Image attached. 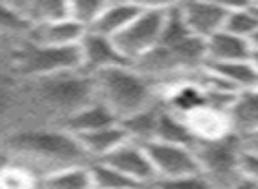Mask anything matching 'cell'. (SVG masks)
Instances as JSON below:
<instances>
[{
	"instance_id": "6da1fadb",
	"label": "cell",
	"mask_w": 258,
	"mask_h": 189,
	"mask_svg": "<svg viewBox=\"0 0 258 189\" xmlns=\"http://www.w3.org/2000/svg\"><path fill=\"white\" fill-rule=\"evenodd\" d=\"M4 157L27 164L41 177L62 168L89 164L78 138L55 124L22 122L0 135Z\"/></svg>"
},
{
	"instance_id": "7a4b0ae2",
	"label": "cell",
	"mask_w": 258,
	"mask_h": 189,
	"mask_svg": "<svg viewBox=\"0 0 258 189\" xmlns=\"http://www.w3.org/2000/svg\"><path fill=\"white\" fill-rule=\"evenodd\" d=\"M22 122L60 125L66 118L97 99L96 80L85 71L62 73L46 78L22 82Z\"/></svg>"
},
{
	"instance_id": "3957f363",
	"label": "cell",
	"mask_w": 258,
	"mask_h": 189,
	"mask_svg": "<svg viewBox=\"0 0 258 189\" xmlns=\"http://www.w3.org/2000/svg\"><path fill=\"white\" fill-rule=\"evenodd\" d=\"M97 99L117 117H131L159 103L158 83L138 71L135 66H120L94 75Z\"/></svg>"
},
{
	"instance_id": "277c9868",
	"label": "cell",
	"mask_w": 258,
	"mask_h": 189,
	"mask_svg": "<svg viewBox=\"0 0 258 189\" xmlns=\"http://www.w3.org/2000/svg\"><path fill=\"white\" fill-rule=\"evenodd\" d=\"M8 69L22 82L83 71L80 46H43L27 37L8 41Z\"/></svg>"
},
{
	"instance_id": "5b68a950",
	"label": "cell",
	"mask_w": 258,
	"mask_h": 189,
	"mask_svg": "<svg viewBox=\"0 0 258 189\" xmlns=\"http://www.w3.org/2000/svg\"><path fill=\"white\" fill-rule=\"evenodd\" d=\"M193 150L197 154L202 175H205L216 189H226L242 178L239 173L242 142L237 135L197 142Z\"/></svg>"
},
{
	"instance_id": "8992f818",
	"label": "cell",
	"mask_w": 258,
	"mask_h": 189,
	"mask_svg": "<svg viewBox=\"0 0 258 189\" xmlns=\"http://www.w3.org/2000/svg\"><path fill=\"white\" fill-rule=\"evenodd\" d=\"M168 8L170 4H145L138 18L113 39L120 53L131 66L159 46Z\"/></svg>"
},
{
	"instance_id": "52a82bcc",
	"label": "cell",
	"mask_w": 258,
	"mask_h": 189,
	"mask_svg": "<svg viewBox=\"0 0 258 189\" xmlns=\"http://www.w3.org/2000/svg\"><path fill=\"white\" fill-rule=\"evenodd\" d=\"M145 150H147L149 159L154 166L158 180H168V178L202 173L193 147L165 142H151L145 143Z\"/></svg>"
},
{
	"instance_id": "ba28073f",
	"label": "cell",
	"mask_w": 258,
	"mask_h": 189,
	"mask_svg": "<svg viewBox=\"0 0 258 189\" xmlns=\"http://www.w3.org/2000/svg\"><path fill=\"white\" fill-rule=\"evenodd\" d=\"M101 161L113 166L115 170H118L120 173H124L127 178H131L145 189H151L152 184L158 180L154 166H152L147 150H145V145H142V143L129 140Z\"/></svg>"
},
{
	"instance_id": "9c48e42d",
	"label": "cell",
	"mask_w": 258,
	"mask_h": 189,
	"mask_svg": "<svg viewBox=\"0 0 258 189\" xmlns=\"http://www.w3.org/2000/svg\"><path fill=\"white\" fill-rule=\"evenodd\" d=\"M80 57H82V69L92 76L120 66H131L120 53L113 39L99 36L96 32L85 34L80 43Z\"/></svg>"
},
{
	"instance_id": "30bf717a",
	"label": "cell",
	"mask_w": 258,
	"mask_h": 189,
	"mask_svg": "<svg viewBox=\"0 0 258 189\" xmlns=\"http://www.w3.org/2000/svg\"><path fill=\"white\" fill-rule=\"evenodd\" d=\"M182 18L189 32L202 41H207L214 34L225 29L226 16L230 13V4L218 2H186L179 4Z\"/></svg>"
},
{
	"instance_id": "8fae6325",
	"label": "cell",
	"mask_w": 258,
	"mask_h": 189,
	"mask_svg": "<svg viewBox=\"0 0 258 189\" xmlns=\"http://www.w3.org/2000/svg\"><path fill=\"white\" fill-rule=\"evenodd\" d=\"M89 30L73 18L57 20V22L41 23L30 27L27 39L43 46H80L82 39Z\"/></svg>"
},
{
	"instance_id": "7c38bea8",
	"label": "cell",
	"mask_w": 258,
	"mask_h": 189,
	"mask_svg": "<svg viewBox=\"0 0 258 189\" xmlns=\"http://www.w3.org/2000/svg\"><path fill=\"white\" fill-rule=\"evenodd\" d=\"M144 8L145 4L138 2H106L89 32L115 39L138 18Z\"/></svg>"
},
{
	"instance_id": "4fadbf2b",
	"label": "cell",
	"mask_w": 258,
	"mask_h": 189,
	"mask_svg": "<svg viewBox=\"0 0 258 189\" xmlns=\"http://www.w3.org/2000/svg\"><path fill=\"white\" fill-rule=\"evenodd\" d=\"M23 120V90L8 68H0V135Z\"/></svg>"
},
{
	"instance_id": "5bb4252c",
	"label": "cell",
	"mask_w": 258,
	"mask_h": 189,
	"mask_svg": "<svg viewBox=\"0 0 258 189\" xmlns=\"http://www.w3.org/2000/svg\"><path fill=\"white\" fill-rule=\"evenodd\" d=\"M226 118L232 133L240 140L258 135V89L237 94L226 110Z\"/></svg>"
},
{
	"instance_id": "9a60e30c",
	"label": "cell",
	"mask_w": 258,
	"mask_h": 189,
	"mask_svg": "<svg viewBox=\"0 0 258 189\" xmlns=\"http://www.w3.org/2000/svg\"><path fill=\"white\" fill-rule=\"evenodd\" d=\"M253 46L249 41L221 30L205 41V64H226V62L251 60Z\"/></svg>"
},
{
	"instance_id": "2e32d148",
	"label": "cell",
	"mask_w": 258,
	"mask_h": 189,
	"mask_svg": "<svg viewBox=\"0 0 258 189\" xmlns=\"http://www.w3.org/2000/svg\"><path fill=\"white\" fill-rule=\"evenodd\" d=\"M82 145L83 152L87 154L89 161H101L106 156H110L113 150H117L120 145L129 142L127 135H125L124 128L120 122L111 125H104V128L94 129V131L83 133V135L76 136Z\"/></svg>"
},
{
	"instance_id": "e0dca14e",
	"label": "cell",
	"mask_w": 258,
	"mask_h": 189,
	"mask_svg": "<svg viewBox=\"0 0 258 189\" xmlns=\"http://www.w3.org/2000/svg\"><path fill=\"white\" fill-rule=\"evenodd\" d=\"M212 76L221 80L235 92L258 89V71L251 60L226 62V64H205L204 66Z\"/></svg>"
},
{
	"instance_id": "ac0fdd59",
	"label": "cell",
	"mask_w": 258,
	"mask_h": 189,
	"mask_svg": "<svg viewBox=\"0 0 258 189\" xmlns=\"http://www.w3.org/2000/svg\"><path fill=\"white\" fill-rule=\"evenodd\" d=\"M117 117L101 103L99 99H96L94 103H90L89 106L82 108L80 111H76L75 115H71L69 118H66L60 124V128H64L66 131H69L71 135L78 136L83 133L94 131V129L104 128V125L117 124Z\"/></svg>"
},
{
	"instance_id": "d6986e66",
	"label": "cell",
	"mask_w": 258,
	"mask_h": 189,
	"mask_svg": "<svg viewBox=\"0 0 258 189\" xmlns=\"http://www.w3.org/2000/svg\"><path fill=\"white\" fill-rule=\"evenodd\" d=\"M15 6L30 27L69 18V2L60 0H22Z\"/></svg>"
},
{
	"instance_id": "ffe728a7",
	"label": "cell",
	"mask_w": 258,
	"mask_h": 189,
	"mask_svg": "<svg viewBox=\"0 0 258 189\" xmlns=\"http://www.w3.org/2000/svg\"><path fill=\"white\" fill-rule=\"evenodd\" d=\"M154 142H165V143H177V145L195 147L197 140H195L193 133H191L187 122L184 120V117L173 113L172 110H168V108H165L161 104Z\"/></svg>"
},
{
	"instance_id": "44dd1931",
	"label": "cell",
	"mask_w": 258,
	"mask_h": 189,
	"mask_svg": "<svg viewBox=\"0 0 258 189\" xmlns=\"http://www.w3.org/2000/svg\"><path fill=\"white\" fill-rule=\"evenodd\" d=\"M161 110V103H156L154 106L142 110L131 117L120 120V125L124 128L125 135L131 142L137 143H151L156 138V128H158V117Z\"/></svg>"
},
{
	"instance_id": "7402d4cb",
	"label": "cell",
	"mask_w": 258,
	"mask_h": 189,
	"mask_svg": "<svg viewBox=\"0 0 258 189\" xmlns=\"http://www.w3.org/2000/svg\"><path fill=\"white\" fill-rule=\"evenodd\" d=\"M89 164L62 168L44 175L39 189H94Z\"/></svg>"
},
{
	"instance_id": "603a6c76",
	"label": "cell",
	"mask_w": 258,
	"mask_h": 189,
	"mask_svg": "<svg viewBox=\"0 0 258 189\" xmlns=\"http://www.w3.org/2000/svg\"><path fill=\"white\" fill-rule=\"evenodd\" d=\"M41 180L43 177L27 164L8 157L0 161V189H39Z\"/></svg>"
},
{
	"instance_id": "cb8c5ba5",
	"label": "cell",
	"mask_w": 258,
	"mask_h": 189,
	"mask_svg": "<svg viewBox=\"0 0 258 189\" xmlns=\"http://www.w3.org/2000/svg\"><path fill=\"white\" fill-rule=\"evenodd\" d=\"M226 32L237 37L251 41V37L258 32V16L251 4H230V13L226 16Z\"/></svg>"
},
{
	"instance_id": "d4e9b609",
	"label": "cell",
	"mask_w": 258,
	"mask_h": 189,
	"mask_svg": "<svg viewBox=\"0 0 258 189\" xmlns=\"http://www.w3.org/2000/svg\"><path fill=\"white\" fill-rule=\"evenodd\" d=\"M89 168L90 175H92L94 189H145L103 161H92Z\"/></svg>"
},
{
	"instance_id": "484cf974",
	"label": "cell",
	"mask_w": 258,
	"mask_h": 189,
	"mask_svg": "<svg viewBox=\"0 0 258 189\" xmlns=\"http://www.w3.org/2000/svg\"><path fill=\"white\" fill-rule=\"evenodd\" d=\"M30 25L15 2H0V39L2 41H15L22 39L29 34Z\"/></svg>"
},
{
	"instance_id": "4316f807",
	"label": "cell",
	"mask_w": 258,
	"mask_h": 189,
	"mask_svg": "<svg viewBox=\"0 0 258 189\" xmlns=\"http://www.w3.org/2000/svg\"><path fill=\"white\" fill-rule=\"evenodd\" d=\"M106 2L101 0H69V18L78 22L87 30L94 25Z\"/></svg>"
},
{
	"instance_id": "83f0119b",
	"label": "cell",
	"mask_w": 258,
	"mask_h": 189,
	"mask_svg": "<svg viewBox=\"0 0 258 189\" xmlns=\"http://www.w3.org/2000/svg\"><path fill=\"white\" fill-rule=\"evenodd\" d=\"M151 189H216L205 175L195 173L187 177L168 178V180H156Z\"/></svg>"
},
{
	"instance_id": "f1b7e54d",
	"label": "cell",
	"mask_w": 258,
	"mask_h": 189,
	"mask_svg": "<svg viewBox=\"0 0 258 189\" xmlns=\"http://www.w3.org/2000/svg\"><path fill=\"white\" fill-rule=\"evenodd\" d=\"M239 173L242 178L258 185V152L256 150L244 149L240 150L239 157Z\"/></svg>"
},
{
	"instance_id": "f546056e",
	"label": "cell",
	"mask_w": 258,
	"mask_h": 189,
	"mask_svg": "<svg viewBox=\"0 0 258 189\" xmlns=\"http://www.w3.org/2000/svg\"><path fill=\"white\" fill-rule=\"evenodd\" d=\"M226 189H258V185L249 180H246V178H240V180H237L235 184H232Z\"/></svg>"
},
{
	"instance_id": "4dcf8cb0",
	"label": "cell",
	"mask_w": 258,
	"mask_h": 189,
	"mask_svg": "<svg viewBox=\"0 0 258 189\" xmlns=\"http://www.w3.org/2000/svg\"><path fill=\"white\" fill-rule=\"evenodd\" d=\"M240 142H242V147H244V149L256 150V152H258V135L249 136V138H244V140H240Z\"/></svg>"
},
{
	"instance_id": "1f68e13d",
	"label": "cell",
	"mask_w": 258,
	"mask_h": 189,
	"mask_svg": "<svg viewBox=\"0 0 258 189\" xmlns=\"http://www.w3.org/2000/svg\"><path fill=\"white\" fill-rule=\"evenodd\" d=\"M249 43H251V46H253V51H258V32L254 34L253 37H251Z\"/></svg>"
},
{
	"instance_id": "d6a6232c",
	"label": "cell",
	"mask_w": 258,
	"mask_h": 189,
	"mask_svg": "<svg viewBox=\"0 0 258 189\" xmlns=\"http://www.w3.org/2000/svg\"><path fill=\"white\" fill-rule=\"evenodd\" d=\"M251 62H253L254 68H256V71H258V51H253V57H251Z\"/></svg>"
},
{
	"instance_id": "836d02e7",
	"label": "cell",
	"mask_w": 258,
	"mask_h": 189,
	"mask_svg": "<svg viewBox=\"0 0 258 189\" xmlns=\"http://www.w3.org/2000/svg\"><path fill=\"white\" fill-rule=\"evenodd\" d=\"M251 6H253L254 13H256V16H258V2H253V4H251Z\"/></svg>"
},
{
	"instance_id": "e575fe53",
	"label": "cell",
	"mask_w": 258,
	"mask_h": 189,
	"mask_svg": "<svg viewBox=\"0 0 258 189\" xmlns=\"http://www.w3.org/2000/svg\"><path fill=\"white\" fill-rule=\"evenodd\" d=\"M2 159H4V154H2V152H0V161H2Z\"/></svg>"
},
{
	"instance_id": "d590c367",
	"label": "cell",
	"mask_w": 258,
	"mask_h": 189,
	"mask_svg": "<svg viewBox=\"0 0 258 189\" xmlns=\"http://www.w3.org/2000/svg\"><path fill=\"white\" fill-rule=\"evenodd\" d=\"M6 43V41H2V39H0V46H2V44H4Z\"/></svg>"
}]
</instances>
